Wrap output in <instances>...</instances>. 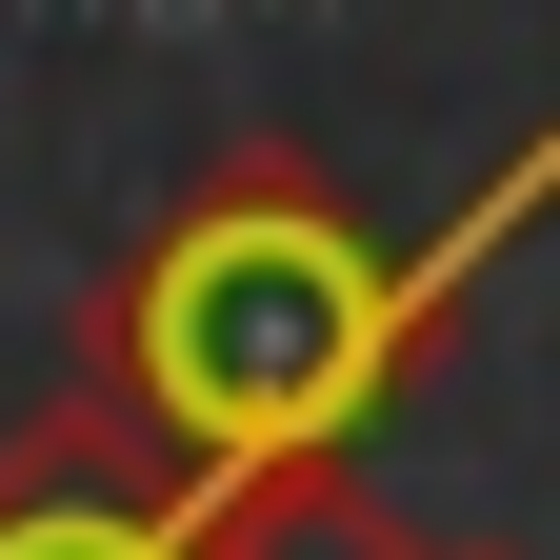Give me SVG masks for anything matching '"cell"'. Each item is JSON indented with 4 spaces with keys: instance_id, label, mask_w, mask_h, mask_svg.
Instances as JSON below:
<instances>
[{
    "instance_id": "obj_1",
    "label": "cell",
    "mask_w": 560,
    "mask_h": 560,
    "mask_svg": "<svg viewBox=\"0 0 560 560\" xmlns=\"http://www.w3.org/2000/svg\"><path fill=\"white\" fill-rule=\"evenodd\" d=\"M560 200V120L480 161V200H441L420 241H381L301 140H221V180H180L161 221L101 260V320H81V381L161 420V460L221 501V480L280 460H361L381 420L441 381L460 301L540 241Z\"/></svg>"
},
{
    "instance_id": "obj_2",
    "label": "cell",
    "mask_w": 560,
    "mask_h": 560,
    "mask_svg": "<svg viewBox=\"0 0 560 560\" xmlns=\"http://www.w3.org/2000/svg\"><path fill=\"white\" fill-rule=\"evenodd\" d=\"M0 560H221V501L161 460V420L60 381L21 441H0Z\"/></svg>"
},
{
    "instance_id": "obj_3",
    "label": "cell",
    "mask_w": 560,
    "mask_h": 560,
    "mask_svg": "<svg viewBox=\"0 0 560 560\" xmlns=\"http://www.w3.org/2000/svg\"><path fill=\"white\" fill-rule=\"evenodd\" d=\"M221 560H420V540L361 501V460H280V480H221Z\"/></svg>"
},
{
    "instance_id": "obj_4",
    "label": "cell",
    "mask_w": 560,
    "mask_h": 560,
    "mask_svg": "<svg viewBox=\"0 0 560 560\" xmlns=\"http://www.w3.org/2000/svg\"><path fill=\"white\" fill-rule=\"evenodd\" d=\"M420 560H521V540H420Z\"/></svg>"
}]
</instances>
